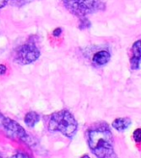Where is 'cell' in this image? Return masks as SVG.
I'll return each instance as SVG.
<instances>
[{
  "label": "cell",
  "instance_id": "obj_1",
  "mask_svg": "<svg viewBox=\"0 0 141 158\" xmlns=\"http://www.w3.org/2000/svg\"><path fill=\"white\" fill-rule=\"evenodd\" d=\"M87 142L93 153L99 158H112L115 156L113 137L105 123L94 124L87 131Z\"/></svg>",
  "mask_w": 141,
  "mask_h": 158
},
{
  "label": "cell",
  "instance_id": "obj_2",
  "mask_svg": "<svg viewBox=\"0 0 141 158\" xmlns=\"http://www.w3.org/2000/svg\"><path fill=\"white\" fill-rule=\"evenodd\" d=\"M48 127L50 131H59L66 137L73 138L77 130V122L68 110H61L49 117Z\"/></svg>",
  "mask_w": 141,
  "mask_h": 158
},
{
  "label": "cell",
  "instance_id": "obj_3",
  "mask_svg": "<svg viewBox=\"0 0 141 158\" xmlns=\"http://www.w3.org/2000/svg\"><path fill=\"white\" fill-rule=\"evenodd\" d=\"M62 2L70 13L80 18L96 12L100 7L98 0H62Z\"/></svg>",
  "mask_w": 141,
  "mask_h": 158
},
{
  "label": "cell",
  "instance_id": "obj_4",
  "mask_svg": "<svg viewBox=\"0 0 141 158\" xmlns=\"http://www.w3.org/2000/svg\"><path fill=\"white\" fill-rule=\"evenodd\" d=\"M0 131L13 140L25 141L28 138L27 133L20 124L2 114H0Z\"/></svg>",
  "mask_w": 141,
  "mask_h": 158
},
{
  "label": "cell",
  "instance_id": "obj_5",
  "mask_svg": "<svg viewBox=\"0 0 141 158\" xmlns=\"http://www.w3.org/2000/svg\"><path fill=\"white\" fill-rule=\"evenodd\" d=\"M40 56V50L33 44H25L20 45L15 53V63L20 65H28L35 62Z\"/></svg>",
  "mask_w": 141,
  "mask_h": 158
},
{
  "label": "cell",
  "instance_id": "obj_6",
  "mask_svg": "<svg viewBox=\"0 0 141 158\" xmlns=\"http://www.w3.org/2000/svg\"><path fill=\"white\" fill-rule=\"evenodd\" d=\"M140 41H137L132 45V56L130 59V67L131 69H139V63H140Z\"/></svg>",
  "mask_w": 141,
  "mask_h": 158
},
{
  "label": "cell",
  "instance_id": "obj_7",
  "mask_svg": "<svg viewBox=\"0 0 141 158\" xmlns=\"http://www.w3.org/2000/svg\"><path fill=\"white\" fill-rule=\"evenodd\" d=\"M109 60H110V54L106 50L99 51L93 56V62L97 66H104Z\"/></svg>",
  "mask_w": 141,
  "mask_h": 158
},
{
  "label": "cell",
  "instance_id": "obj_8",
  "mask_svg": "<svg viewBox=\"0 0 141 158\" xmlns=\"http://www.w3.org/2000/svg\"><path fill=\"white\" fill-rule=\"evenodd\" d=\"M131 121L130 118H118L116 120L113 121L112 126L118 131H124L129 128V126L130 125Z\"/></svg>",
  "mask_w": 141,
  "mask_h": 158
},
{
  "label": "cell",
  "instance_id": "obj_9",
  "mask_svg": "<svg viewBox=\"0 0 141 158\" xmlns=\"http://www.w3.org/2000/svg\"><path fill=\"white\" fill-rule=\"evenodd\" d=\"M39 121H40V116H39L38 113L33 112V111L28 112L24 118V122H25L26 125L29 126V127H34Z\"/></svg>",
  "mask_w": 141,
  "mask_h": 158
},
{
  "label": "cell",
  "instance_id": "obj_10",
  "mask_svg": "<svg viewBox=\"0 0 141 158\" xmlns=\"http://www.w3.org/2000/svg\"><path fill=\"white\" fill-rule=\"evenodd\" d=\"M132 136H134V139L135 140V142H136V143L137 144H139V142H140V140H141V135H140V129L139 128H137L135 132H134V135H132Z\"/></svg>",
  "mask_w": 141,
  "mask_h": 158
},
{
  "label": "cell",
  "instance_id": "obj_11",
  "mask_svg": "<svg viewBox=\"0 0 141 158\" xmlns=\"http://www.w3.org/2000/svg\"><path fill=\"white\" fill-rule=\"evenodd\" d=\"M9 158H33V157H31V156H29L28 154H25V153L19 152V153H15V154L12 155Z\"/></svg>",
  "mask_w": 141,
  "mask_h": 158
},
{
  "label": "cell",
  "instance_id": "obj_12",
  "mask_svg": "<svg viewBox=\"0 0 141 158\" xmlns=\"http://www.w3.org/2000/svg\"><path fill=\"white\" fill-rule=\"evenodd\" d=\"M6 70H7V68H6V66H4V65H0V75H3V74H5Z\"/></svg>",
  "mask_w": 141,
  "mask_h": 158
},
{
  "label": "cell",
  "instance_id": "obj_13",
  "mask_svg": "<svg viewBox=\"0 0 141 158\" xmlns=\"http://www.w3.org/2000/svg\"><path fill=\"white\" fill-rule=\"evenodd\" d=\"M61 33H62L61 28H57V29H55V30L53 31V35H54V36H56V37H58Z\"/></svg>",
  "mask_w": 141,
  "mask_h": 158
},
{
  "label": "cell",
  "instance_id": "obj_14",
  "mask_svg": "<svg viewBox=\"0 0 141 158\" xmlns=\"http://www.w3.org/2000/svg\"><path fill=\"white\" fill-rule=\"evenodd\" d=\"M8 1H9V0H0V9L4 7L8 3Z\"/></svg>",
  "mask_w": 141,
  "mask_h": 158
},
{
  "label": "cell",
  "instance_id": "obj_15",
  "mask_svg": "<svg viewBox=\"0 0 141 158\" xmlns=\"http://www.w3.org/2000/svg\"><path fill=\"white\" fill-rule=\"evenodd\" d=\"M81 158H90V157H89L88 155H83V156H82Z\"/></svg>",
  "mask_w": 141,
  "mask_h": 158
}]
</instances>
